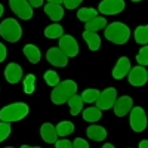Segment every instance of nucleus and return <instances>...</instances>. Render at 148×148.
<instances>
[{"label":"nucleus","instance_id":"obj_33","mask_svg":"<svg viewBox=\"0 0 148 148\" xmlns=\"http://www.w3.org/2000/svg\"><path fill=\"white\" fill-rule=\"evenodd\" d=\"M73 148H89V144L83 138H76L73 142Z\"/></svg>","mask_w":148,"mask_h":148},{"label":"nucleus","instance_id":"obj_37","mask_svg":"<svg viewBox=\"0 0 148 148\" xmlns=\"http://www.w3.org/2000/svg\"><path fill=\"white\" fill-rule=\"evenodd\" d=\"M139 148H148V141H141L139 142Z\"/></svg>","mask_w":148,"mask_h":148},{"label":"nucleus","instance_id":"obj_26","mask_svg":"<svg viewBox=\"0 0 148 148\" xmlns=\"http://www.w3.org/2000/svg\"><path fill=\"white\" fill-rule=\"evenodd\" d=\"M135 40L139 45L148 43V25H139L135 30Z\"/></svg>","mask_w":148,"mask_h":148},{"label":"nucleus","instance_id":"obj_7","mask_svg":"<svg viewBox=\"0 0 148 148\" xmlns=\"http://www.w3.org/2000/svg\"><path fill=\"white\" fill-rule=\"evenodd\" d=\"M116 99H117V90L114 88H108L99 93L96 99V107L99 110H110L111 107H114Z\"/></svg>","mask_w":148,"mask_h":148},{"label":"nucleus","instance_id":"obj_18","mask_svg":"<svg viewBox=\"0 0 148 148\" xmlns=\"http://www.w3.org/2000/svg\"><path fill=\"white\" fill-rule=\"evenodd\" d=\"M24 53H25L27 59L30 61L31 64H37V62H40V51H39V47H36L34 45H25L24 46Z\"/></svg>","mask_w":148,"mask_h":148},{"label":"nucleus","instance_id":"obj_11","mask_svg":"<svg viewBox=\"0 0 148 148\" xmlns=\"http://www.w3.org/2000/svg\"><path fill=\"white\" fill-rule=\"evenodd\" d=\"M129 83L132 86H144L148 79H147V71L142 65H138V67H133L130 71H129Z\"/></svg>","mask_w":148,"mask_h":148},{"label":"nucleus","instance_id":"obj_8","mask_svg":"<svg viewBox=\"0 0 148 148\" xmlns=\"http://www.w3.org/2000/svg\"><path fill=\"white\" fill-rule=\"evenodd\" d=\"M125 9V0H102L99 3V12L104 15H117Z\"/></svg>","mask_w":148,"mask_h":148},{"label":"nucleus","instance_id":"obj_40","mask_svg":"<svg viewBox=\"0 0 148 148\" xmlns=\"http://www.w3.org/2000/svg\"><path fill=\"white\" fill-rule=\"evenodd\" d=\"M21 148H40V147H31V145H22Z\"/></svg>","mask_w":148,"mask_h":148},{"label":"nucleus","instance_id":"obj_29","mask_svg":"<svg viewBox=\"0 0 148 148\" xmlns=\"http://www.w3.org/2000/svg\"><path fill=\"white\" fill-rule=\"evenodd\" d=\"M45 80H46V83L49 84V86H56L58 83H59V76L55 73V71H46L45 73Z\"/></svg>","mask_w":148,"mask_h":148},{"label":"nucleus","instance_id":"obj_2","mask_svg":"<svg viewBox=\"0 0 148 148\" xmlns=\"http://www.w3.org/2000/svg\"><path fill=\"white\" fill-rule=\"evenodd\" d=\"M105 37L114 45H125L130 37V30L123 22H113L105 27Z\"/></svg>","mask_w":148,"mask_h":148},{"label":"nucleus","instance_id":"obj_9","mask_svg":"<svg viewBox=\"0 0 148 148\" xmlns=\"http://www.w3.org/2000/svg\"><path fill=\"white\" fill-rule=\"evenodd\" d=\"M59 49L68 58L70 56H76L79 53V43L76 42V39H74L73 36L67 34V36H62L59 39Z\"/></svg>","mask_w":148,"mask_h":148},{"label":"nucleus","instance_id":"obj_28","mask_svg":"<svg viewBox=\"0 0 148 148\" xmlns=\"http://www.w3.org/2000/svg\"><path fill=\"white\" fill-rule=\"evenodd\" d=\"M34 83H36V77L33 74H27L25 80H24V92L31 95L34 92Z\"/></svg>","mask_w":148,"mask_h":148},{"label":"nucleus","instance_id":"obj_4","mask_svg":"<svg viewBox=\"0 0 148 148\" xmlns=\"http://www.w3.org/2000/svg\"><path fill=\"white\" fill-rule=\"evenodd\" d=\"M0 36L3 37L5 40L10 42V43H15L21 39L22 36V28L21 25L12 18L5 19L2 24H0Z\"/></svg>","mask_w":148,"mask_h":148},{"label":"nucleus","instance_id":"obj_3","mask_svg":"<svg viewBox=\"0 0 148 148\" xmlns=\"http://www.w3.org/2000/svg\"><path fill=\"white\" fill-rule=\"evenodd\" d=\"M27 114H28V105L24 102H15V104L6 105L3 110H0V120L8 123L18 121L22 120Z\"/></svg>","mask_w":148,"mask_h":148},{"label":"nucleus","instance_id":"obj_17","mask_svg":"<svg viewBox=\"0 0 148 148\" xmlns=\"http://www.w3.org/2000/svg\"><path fill=\"white\" fill-rule=\"evenodd\" d=\"M83 39H84L86 43H88L90 51H98V49L101 47V39H99V36H98L96 33H93V31H84L83 33Z\"/></svg>","mask_w":148,"mask_h":148},{"label":"nucleus","instance_id":"obj_19","mask_svg":"<svg viewBox=\"0 0 148 148\" xmlns=\"http://www.w3.org/2000/svg\"><path fill=\"white\" fill-rule=\"evenodd\" d=\"M88 136L92 141H104L107 138V130L102 126H89L88 127Z\"/></svg>","mask_w":148,"mask_h":148},{"label":"nucleus","instance_id":"obj_22","mask_svg":"<svg viewBox=\"0 0 148 148\" xmlns=\"http://www.w3.org/2000/svg\"><path fill=\"white\" fill-rule=\"evenodd\" d=\"M68 105H70V113L73 116H77L80 111H82V108H83V99H82V96H79V95L71 96L70 99H68Z\"/></svg>","mask_w":148,"mask_h":148},{"label":"nucleus","instance_id":"obj_43","mask_svg":"<svg viewBox=\"0 0 148 148\" xmlns=\"http://www.w3.org/2000/svg\"><path fill=\"white\" fill-rule=\"evenodd\" d=\"M147 79H148V71H147Z\"/></svg>","mask_w":148,"mask_h":148},{"label":"nucleus","instance_id":"obj_32","mask_svg":"<svg viewBox=\"0 0 148 148\" xmlns=\"http://www.w3.org/2000/svg\"><path fill=\"white\" fill-rule=\"evenodd\" d=\"M62 2H64L67 9H76V8L80 6V3L83 2V0H62Z\"/></svg>","mask_w":148,"mask_h":148},{"label":"nucleus","instance_id":"obj_5","mask_svg":"<svg viewBox=\"0 0 148 148\" xmlns=\"http://www.w3.org/2000/svg\"><path fill=\"white\" fill-rule=\"evenodd\" d=\"M10 9L15 15L21 19H31L33 18V6L27 0H9Z\"/></svg>","mask_w":148,"mask_h":148},{"label":"nucleus","instance_id":"obj_38","mask_svg":"<svg viewBox=\"0 0 148 148\" xmlns=\"http://www.w3.org/2000/svg\"><path fill=\"white\" fill-rule=\"evenodd\" d=\"M47 3H55V5H59V3H62V0H47Z\"/></svg>","mask_w":148,"mask_h":148},{"label":"nucleus","instance_id":"obj_15","mask_svg":"<svg viewBox=\"0 0 148 148\" xmlns=\"http://www.w3.org/2000/svg\"><path fill=\"white\" fill-rule=\"evenodd\" d=\"M40 135H42V139L47 144H55L58 141V132L52 123H45V125H42Z\"/></svg>","mask_w":148,"mask_h":148},{"label":"nucleus","instance_id":"obj_27","mask_svg":"<svg viewBox=\"0 0 148 148\" xmlns=\"http://www.w3.org/2000/svg\"><path fill=\"white\" fill-rule=\"evenodd\" d=\"M99 93H101V92H98L96 89H86L80 96H82L83 102H89V104H90V102H96Z\"/></svg>","mask_w":148,"mask_h":148},{"label":"nucleus","instance_id":"obj_6","mask_svg":"<svg viewBox=\"0 0 148 148\" xmlns=\"http://www.w3.org/2000/svg\"><path fill=\"white\" fill-rule=\"evenodd\" d=\"M130 127L136 133L145 130V127H147V116H145V111L141 107H135L130 111Z\"/></svg>","mask_w":148,"mask_h":148},{"label":"nucleus","instance_id":"obj_12","mask_svg":"<svg viewBox=\"0 0 148 148\" xmlns=\"http://www.w3.org/2000/svg\"><path fill=\"white\" fill-rule=\"evenodd\" d=\"M132 98L130 96H121L114 102V113L117 117H125L129 111L132 110Z\"/></svg>","mask_w":148,"mask_h":148},{"label":"nucleus","instance_id":"obj_35","mask_svg":"<svg viewBox=\"0 0 148 148\" xmlns=\"http://www.w3.org/2000/svg\"><path fill=\"white\" fill-rule=\"evenodd\" d=\"M6 55H8V52H6V47L0 43V62H3V61L6 59Z\"/></svg>","mask_w":148,"mask_h":148},{"label":"nucleus","instance_id":"obj_31","mask_svg":"<svg viewBox=\"0 0 148 148\" xmlns=\"http://www.w3.org/2000/svg\"><path fill=\"white\" fill-rule=\"evenodd\" d=\"M10 135V125L8 121H0V142H3Z\"/></svg>","mask_w":148,"mask_h":148},{"label":"nucleus","instance_id":"obj_41","mask_svg":"<svg viewBox=\"0 0 148 148\" xmlns=\"http://www.w3.org/2000/svg\"><path fill=\"white\" fill-rule=\"evenodd\" d=\"M3 12H5V8H3L2 5H0V16H2V15H3Z\"/></svg>","mask_w":148,"mask_h":148},{"label":"nucleus","instance_id":"obj_21","mask_svg":"<svg viewBox=\"0 0 148 148\" xmlns=\"http://www.w3.org/2000/svg\"><path fill=\"white\" fill-rule=\"evenodd\" d=\"M101 117H102V113H101V110L98 107H90V108H86L83 111V119L86 121H89V123L98 121Z\"/></svg>","mask_w":148,"mask_h":148},{"label":"nucleus","instance_id":"obj_20","mask_svg":"<svg viewBox=\"0 0 148 148\" xmlns=\"http://www.w3.org/2000/svg\"><path fill=\"white\" fill-rule=\"evenodd\" d=\"M105 27H107V21H105L104 16H96L92 21L86 22V31L96 33V31H99L101 28H105Z\"/></svg>","mask_w":148,"mask_h":148},{"label":"nucleus","instance_id":"obj_23","mask_svg":"<svg viewBox=\"0 0 148 148\" xmlns=\"http://www.w3.org/2000/svg\"><path fill=\"white\" fill-rule=\"evenodd\" d=\"M77 16H79V19L83 21V22H89V21H92L93 18L98 16V12H96L93 8H83V9H80V10L77 12Z\"/></svg>","mask_w":148,"mask_h":148},{"label":"nucleus","instance_id":"obj_42","mask_svg":"<svg viewBox=\"0 0 148 148\" xmlns=\"http://www.w3.org/2000/svg\"><path fill=\"white\" fill-rule=\"evenodd\" d=\"M132 2H141V0H132Z\"/></svg>","mask_w":148,"mask_h":148},{"label":"nucleus","instance_id":"obj_30","mask_svg":"<svg viewBox=\"0 0 148 148\" xmlns=\"http://www.w3.org/2000/svg\"><path fill=\"white\" fill-rule=\"evenodd\" d=\"M136 61L139 65H148V46H144L136 55Z\"/></svg>","mask_w":148,"mask_h":148},{"label":"nucleus","instance_id":"obj_16","mask_svg":"<svg viewBox=\"0 0 148 148\" xmlns=\"http://www.w3.org/2000/svg\"><path fill=\"white\" fill-rule=\"evenodd\" d=\"M45 12H46V15L51 18L52 21H59V19H62L64 16V9L61 5H55V3H47L45 6Z\"/></svg>","mask_w":148,"mask_h":148},{"label":"nucleus","instance_id":"obj_44","mask_svg":"<svg viewBox=\"0 0 148 148\" xmlns=\"http://www.w3.org/2000/svg\"><path fill=\"white\" fill-rule=\"evenodd\" d=\"M6 148H12V147H6Z\"/></svg>","mask_w":148,"mask_h":148},{"label":"nucleus","instance_id":"obj_36","mask_svg":"<svg viewBox=\"0 0 148 148\" xmlns=\"http://www.w3.org/2000/svg\"><path fill=\"white\" fill-rule=\"evenodd\" d=\"M28 3L33 6V8H40L43 5V0H28Z\"/></svg>","mask_w":148,"mask_h":148},{"label":"nucleus","instance_id":"obj_39","mask_svg":"<svg viewBox=\"0 0 148 148\" xmlns=\"http://www.w3.org/2000/svg\"><path fill=\"white\" fill-rule=\"evenodd\" d=\"M102 148H116V147H114L113 144H105V145H104Z\"/></svg>","mask_w":148,"mask_h":148},{"label":"nucleus","instance_id":"obj_34","mask_svg":"<svg viewBox=\"0 0 148 148\" xmlns=\"http://www.w3.org/2000/svg\"><path fill=\"white\" fill-rule=\"evenodd\" d=\"M55 147L56 148H73V142L68 139H61L55 142Z\"/></svg>","mask_w":148,"mask_h":148},{"label":"nucleus","instance_id":"obj_24","mask_svg":"<svg viewBox=\"0 0 148 148\" xmlns=\"http://www.w3.org/2000/svg\"><path fill=\"white\" fill-rule=\"evenodd\" d=\"M62 33H64V30L59 24H52V25L46 27V30H45V36L47 39H58V37H62Z\"/></svg>","mask_w":148,"mask_h":148},{"label":"nucleus","instance_id":"obj_14","mask_svg":"<svg viewBox=\"0 0 148 148\" xmlns=\"http://www.w3.org/2000/svg\"><path fill=\"white\" fill-rule=\"evenodd\" d=\"M5 77H6V80L10 84H16L21 80V77H22V68H21V65H18L15 62L9 64L6 67V70H5Z\"/></svg>","mask_w":148,"mask_h":148},{"label":"nucleus","instance_id":"obj_1","mask_svg":"<svg viewBox=\"0 0 148 148\" xmlns=\"http://www.w3.org/2000/svg\"><path fill=\"white\" fill-rule=\"evenodd\" d=\"M77 92V84L73 80H64L62 83H58L52 90V102L55 105H62L64 102H68L71 96H74Z\"/></svg>","mask_w":148,"mask_h":148},{"label":"nucleus","instance_id":"obj_25","mask_svg":"<svg viewBox=\"0 0 148 148\" xmlns=\"http://www.w3.org/2000/svg\"><path fill=\"white\" fill-rule=\"evenodd\" d=\"M56 132H58V136H68V135H71L74 132V125L71 121L64 120L56 126Z\"/></svg>","mask_w":148,"mask_h":148},{"label":"nucleus","instance_id":"obj_13","mask_svg":"<svg viewBox=\"0 0 148 148\" xmlns=\"http://www.w3.org/2000/svg\"><path fill=\"white\" fill-rule=\"evenodd\" d=\"M129 71H130L129 58L121 56V58L117 61V64H116V67H114V70H113V77L117 79V80H120V79H123L125 76H127Z\"/></svg>","mask_w":148,"mask_h":148},{"label":"nucleus","instance_id":"obj_10","mask_svg":"<svg viewBox=\"0 0 148 148\" xmlns=\"http://www.w3.org/2000/svg\"><path fill=\"white\" fill-rule=\"evenodd\" d=\"M46 59L55 67H67L68 56L61 51L59 47H51L46 52Z\"/></svg>","mask_w":148,"mask_h":148}]
</instances>
